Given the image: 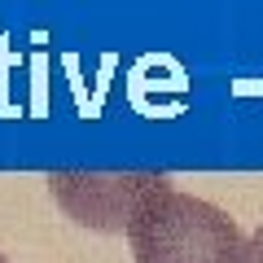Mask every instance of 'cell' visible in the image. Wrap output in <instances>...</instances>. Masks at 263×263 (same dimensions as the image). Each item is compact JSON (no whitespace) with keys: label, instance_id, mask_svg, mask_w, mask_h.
<instances>
[{"label":"cell","instance_id":"obj_1","mask_svg":"<svg viewBox=\"0 0 263 263\" xmlns=\"http://www.w3.org/2000/svg\"><path fill=\"white\" fill-rule=\"evenodd\" d=\"M127 241L136 263H246V233L228 211L167 180L136 202L127 219Z\"/></svg>","mask_w":263,"mask_h":263},{"label":"cell","instance_id":"obj_2","mask_svg":"<svg viewBox=\"0 0 263 263\" xmlns=\"http://www.w3.org/2000/svg\"><path fill=\"white\" fill-rule=\"evenodd\" d=\"M162 176H110V171H57L48 176L57 206L70 211L79 224L101 228V233H127V219L145 193Z\"/></svg>","mask_w":263,"mask_h":263},{"label":"cell","instance_id":"obj_3","mask_svg":"<svg viewBox=\"0 0 263 263\" xmlns=\"http://www.w3.org/2000/svg\"><path fill=\"white\" fill-rule=\"evenodd\" d=\"M154 92H184V70H180L171 57H145L136 70H132V101L149 114Z\"/></svg>","mask_w":263,"mask_h":263},{"label":"cell","instance_id":"obj_4","mask_svg":"<svg viewBox=\"0 0 263 263\" xmlns=\"http://www.w3.org/2000/svg\"><path fill=\"white\" fill-rule=\"evenodd\" d=\"M246 263H263V224L246 237Z\"/></svg>","mask_w":263,"mask_h":263},{"label":"cell","instance_id":"obj_5","mask_svg":"<svg viewBox=\"0 0 263 263\" xmlns=\"http://www.w3.org/2000/svg\"><path fill=\"white\" fill-rule=\"evenodd\" d=\"M13 66V53L5 48V40H0V110H9V97H5V75H9Z\"/></svg>","mask_w":263,"mask_h":263},{"label":"cell","instance_id":"obj_6","mask_svg":"<svg viewBox=\"0 0 263 263\" xmlns=\"http://www.w3.org/2000/svg\"><path fill=\"white\" fill-rule=\"evenodd\" d=\"M0 263H9V259H5V254H0Z\"/></svg>","mask_w":263,"mask_h":263}]
</instances>
